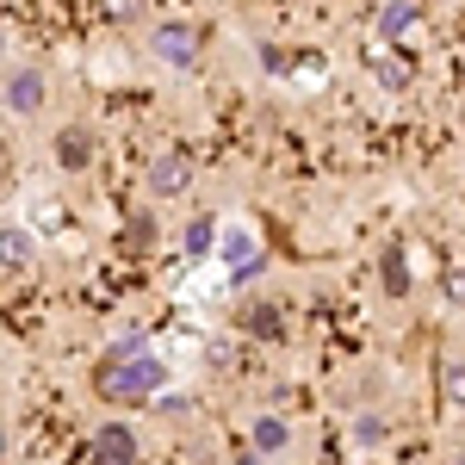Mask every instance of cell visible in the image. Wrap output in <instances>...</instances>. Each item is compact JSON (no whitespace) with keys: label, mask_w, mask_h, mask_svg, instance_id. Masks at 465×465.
Listing matches in <instances>:
<instances>
[{"label":"cell","mask_w":465,"mask_h":465,"mask_svg":"<svg viewBox=\"0 0 465 465\" xmlns=\"http://www.w3.org/2000/svg\"><path fill=\"white\" fill-rule=\"evenodd\" d=\"M168 385V366L149 354V348H112L106 366H100V379H94V391L106 397V403H155V391Z\"/></svg>","instance_id":"cell-1"},{"label":"cell","mask_w":465,"mask_h":465,"mask_svg":"<svg viewBox=\"0 0 465 465\" xmlns=\"http://www.w3.org/2000/svg\"><path fill=\"white\" fill-rule=\"evenodd\" d=\"M267 267V249H261V236H254L249 217H223L217 223V273H230V280H254Z\"/></svg>","instance_id":"cell-2"},{"label":"cell","mask_w":465,"mask_h":465,"mask_svg":"<svg viewBox=\"0 0 465 465\" xmlns=\"http://www.w3.org/2000/svg\"><path fill=\"white\" fill-rule=\"evenodd\" d=\"M360 69H366V81H372L379 94H410V87H416V50L372 37V44L360 50Z\"/></svg>","instance_id":"cell-3"},{"label":"cell","mask_w":465,"mask_h":465,"mask_svg":"<svg viewBox=\"0 0 465 465\" xmlns=\"http://www.w3.org/2000/svg\"><path fill=\"white\" fill-rule=\"evenodd\" d=\"M149 50H155L168 69H193V63H199V50H205V32H199V25H186V19H162V25L149 32Z\"/></svg>","instance_id":"cell-4"},{"label":"cell","mask_w":465,"mask_h":465,"mask_svg":"<svg viewBox=\"0 0 465 465\" xmlns=\"http://www.w3.org/2000/svg\"><path fill=\"white\" fill-rule=\"evenodd\" d=\"M0 106L13 112V118H37V112L50 106V81H44V69H6V81H0Z\"/></svg>","instance_id":"cell-5"},{"label":"cell","mask_w":465,"mask_h":465,"mask_svg":"<svg viewBox=\"0 0 465 465\" xmlns=\"http://www.w3.org/2000/svg\"><path fill=\"white\" fill-rule=\"evenodd\" d=\"M143 186H149V199H180V193L193 186V155H186V149H162V155L149 162Z\"/></svg>","instance_id":"cell-6"},{"label":"cell","mask_w":465,"mask_h":465,"mask_svg":"<svg viewBox=\"0 0 465 465\" xmlns=\"http://www.w3.org/2000/svg\"><path fill=\"white\" fill-rule=\"evenodd\" d=\"M37 261V230L25 217H0V267L6 273H25Z\"/></svg>","instance_id":"cell-7"},{"label":"cell","mask_w":465,"mask_h":465,"mask_svg":"<svg viewBox=\"0 0 465 465\" xmlns=\"http://www.w3.org/2000/svg\"><path fill=\"white\" fill-rule=\"evenodd\" d=\"M87 460H94V465H137V429H131V422H106V429H94Z\"/></svg>","instance_id":"cell-8"},{"label":"cell","mask_w":465,"mask_h":465,"mask_svg":"<svg viewBox=\"0 0 465 465\" xmlns=\"http://www.w3.org/2000/svg\"><path fill=\"white\" fill-rule=\"evenodd\" d=\"M372 32L385 37V44H410V37L422 32V6H416V0H385V6L372 13Z\"/></svg>","instance_id":"cell-9"},{"label":"cell","mask_w":465,"mask_h":465,"mask_svg":"<svg viewBox=\"0 0 465 465\" xmlns=\"http://www.w3.org/2000/svg\"><path fill=\"white\" fill-rule=\"evenodd\" d=\"M50 155H56L63 174H87V168H94V131H87V124H63L56 143H50Z\"/></svg>","instance_id":"cell-10"},{"label":"cell","mask_w":465,"mask_h":465,"mask_svg":"<svg viewBox=\"0 0 465 465\" xmlns=\"http://www.w3.org/2000/svg\"><path fill=\"white\" fill-rule=\"evenodd\" d=\"M298 94H317V87H329V56L322 50H292V74H286Z\"/></svg>","instance_id":"cell-11"},{"label":"cell","mask_w":465,"mask_h":465,"mask_svg":"<svg viewBox=\"0 0 465 465\" xmlns=\"http://www.w3.org/2000/svg\"><path fill=\"white\" fill-rule=\"evenodd\" d=\"M242 335H254V341H280L286 335V317H280V304H242Z\"/></svg>","instance_id":"cell-12"},{"label":"cell","mask_w":465,"mask_h":465,"mask_svg":"<svg viewBox=\"0 0 465 465\" xmlns=\"http://www.w3.org/2000/svg\"><path fill=\"white\" fill-rule=\"evenodd\" d=\"M249 440H254V453H286V447H292V429L280 422V416H254V422H249Z\"/></svg>","instance_id":"cell-13"},{"label":"cell","mask_w":465,"mask_h":465,"mask_svg":"<svg viewBox=\"0 0 465 465\" xmlns=\"http://www.w3.org/2000/svg\"><path fill=\"white\" fill-rule=\"evenodd\" d=\"M348 434H354V447H366V453H372V447H385V440H391V422H385L379 410H360L354 422H348Z\"/></svg>","instance_id":"cell-14"},{"label":"cell","mask_w":465,"mask_h":465,"mask_svg":"<svg viewBox=\"0 0 465 465\" xmlns=\"http://www.w3.org/2000/svg\"><path fill=\"white\" fill-rule=\"evenodd\" d=\"M180 249L193 254V261L217 254V217H193V223H186V236H180Z\"/></svg>","instance_id":"cell-15"},{"label":"cell","mask_w":465,"mask_h":465,"mask_svg":"<svg viewBox=\"0 0 465 465\" xmlns=\"http://www.w3.org/2000/svg\"><path fill=\"white\" fill-rule=\"evenodd\" d=\"M149 249H155V217L137 212L124 223V236H118V254H149Z\"/></svg>","instance_id":"cell-16"},{"label":"cell","mask_w":465,"mask_h":465,"mask_svg":"<svg viewBox=\"0 0 465 465\" xmlns=\"http://www.w3.org/2000/svg\"><path fill=\"white\" fill-rule=\"evenodd\" d=\"M385 292H391V298H410V249H403V242L385 249Z\"/></svg>","instance_id":"cell-17"},{"label":"cell","mask_w":465,"mask_h":465,"mask_svg":"<svg viewBox=\"0 0 465 465\" xmlns=\"http://www.w3.org/2000/svg\"><path fill=\"white\" fill-rule=\"evenodd\" d=\"M440 397H447L453 410H465V360H453V366L440 372Z\"/></svg>","instance_id":"cell-18"},{"label":"cell","mask_w":465,"mask_h":465,"mask_svg":"<svg viewBox=\"0 0 465 465\" xmlns=\"http://www.w3.org/2000/svg\"><path fill=\"white\" fill-rule=\"evenodd\" d=\"M261 69L273 74V81H286V74H292V50H280V44H261Z\"/></svg>","instance_id":"cell-19"},{"label":"cell","mask_w":465,"mask_h":465,"mask_svg":"<svg viewBox=\"0 0 465 465\" xmlns=\"http://www.w3.org/2000/svg\"><path fill=\"white\" fill-rule=\"evenodd\" d=\"M155 410H162V416H193V397H168V391H155Z\"/></svg>","instance_id":"cell-20"},{"label":"cell","mask_w":465,"mask_h":465,"mask_svg":"<svg viewBox=\"0 0 465 465\" xmlns=\"http://www.w3.org/2000/svg\"><path fill=\"white\" fill-rule=\"evenodd\" d=\"M0 460H6V429H0Z\"/></svg>","instance_id":"cell-21"},{"label":"cell","mask_w":465,"mask_h":465,"mask_svg":"<svg viewBox=\"0 0 465 465\" xmlns=\"http://www.w3.org/2000/svg\"><path fill=\"white\" fill-rule=\"evenodd\" d=\"M0 155H6V131H0Z\"/></svg>","instance_id":"cell-22"},{"label":"cell","mask_w":465,"mask_h":465,"mask_svg":"<svg viewBox=\"0 0 465 465\" xmlns=\"http://www.w3.org/2000/svg\"><path fill=\"white\" fill-rule=\"evenodd\" d=\"M460 124H465V100H460Z\"/></svg>","instance_id":"cell-23"},{"label":"cell","mask_w":465,"mask_h":465,"mask_svg":"<svg viewBox=\"0 0 465 465\" xmlns=\"http://www.w3.org/2000/svg\"><path fill=\"white\" fill-rule=\"evenodd\" d=\"M453 465H465V460H453Z\"/></svg>","instance_id":"cell-24"}]
</instances>
